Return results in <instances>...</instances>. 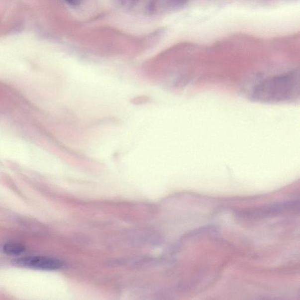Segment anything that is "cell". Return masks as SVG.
I'll list each match as a JSON object with an SVG mask.
<instances>
[{"label": "cell", "instance_id": "6da1fadb", "mask_svg": "<svg viewBox=\"0 0 300 300\" xmlns=\"http://www.w3.org/2000/svg\"><path fill=\"white\" fill-rule=\"evenodd\" d=\"M299 77L294 71L264 79L254 87L252 97L266 103L294 100L299 97Z\"/></svg>", "mask_w": 300, "mask_h": 300}, {"label": "cell", "instance_id": "7a4b0ae2", "mask_svg": "<svg viewBox=\"0 0 300 300\" xmlns=\"http://www.w3.org/2000/svg\"><path fill=\"white\" fill-rule=\"evenodd\" d=\"M299 202L296 200L285 201L271 204L266 206L253 209L247 211H240L239 216L249 219L262 218L288 212L299 207Z\"/></svg>", "mask_w": 300, "mask_h": 300}, {"label": "cell", "instance_id": "3957f363", "mask_svg": "<svg viewBox=\"0 0 300 300\" xmlns=\"http://www.w3.org/2000/svg\"><path fill=\"white\" fill-rule=\"evenodd\" d=\"M13 265L21 268L43 270H55L64 266L61 260L47 256H28L13 260Z\"/></svg>", "mask_w": 300, "mask_h": 300}, {"label": "cell", "instance_id": "277c9868", "mask_svg": "<svg viewBox=\"0 0 300 300\" xmlns=\"http://www.w3.org/2000/svg\"><path fill=\"white\" fill-rule=\"evenodd\" d=\"M2 249L6 255L18 256L25 252V248L20 243H8L5 244Z\"/></svg>", "mask_w": 300, "mask_h": 300}, {"label": "cell", "instance_id": "5b68a950", "mask_svg": "<svg viewBox=\"0 0 300 300\" xmlns=\"http://www.w3.org/2000/svg\"><path fill=\"white\" fill-rule=\"evenodd\" d=\"M167 2L174 8L183 7L187 3L188 0H166Z\"/></svg>", "mask_w": 300, "mask_h": 300}, {"label": "cell", "instance_id": "8992f818", "mask_svg": "<svg viewBox=\"0 0 300 300\" xmlns=\"http://www.w3.org/2000/svg\"><path fill=\"white\" fill-rule=\"evenodd\" d=\"M138 1H139V0H121L122 4L128 6V7L134 6L137 4Z\"/></svg>", "mask_w": 300, "mask_h": 300}, {"label": "cell", "instance_id": "52a82bcc", "mask_svg": "<svg viewBox=\"0 0 300 300\" xmlns=\"http://www.w3.org/2000/svg\"><path fill=\"white\" fill-rule=\"evenodd\" d=\"M68 4L73 6H77L81 4L82 0H64Z\"/></svg>", "mask_w": 300, "mask_h": 300}]
</instances>
